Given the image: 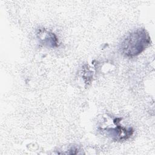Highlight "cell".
<instances>
[{"instance_id": "cell-1", "label": "cell", "mask_w": 155, "mask_h": 155, "mask_svg": "<svg viewBox=\"0 0 155 155\" xmlns=\"http://www.w3.org/2000/svg\"><path fill=\"white\" fill-rule=\"evenodd\" d=\"M151 44V38L143 28L137 29L127 36L120 44V52L127 57H134L141 53Z\"/></svg>"}]
</instances>
